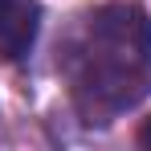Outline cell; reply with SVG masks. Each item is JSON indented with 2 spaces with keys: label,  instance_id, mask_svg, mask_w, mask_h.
Segmentation results:
<instances>
[{
  "label": "cell",
  "instance_id": "6da1fadb",
  "mask_svg": "<svg viewBox=\"0 0 151 151\" xmlns=\"http://www.w3.org/2000/svg\"><path fill=\"white\" fill-rule=\"evenodd\" d=\"M65 78L86 123H110L151 94V21L135 4L90 12L65 45Z\"/></svg>",
  "mask_w": 151,
  "mask_h": 151
},
{
  "label": "cell",
  "instance_id": "7a4b0ae2",
  "mask_svg": "<svg viewBox=\"0 0 151 151\" xmlns=\"http://www.w3.org/2000/svg\"><path fill=\"white\" fill-rule=\"evenodd\" d=\"M41 4L37 0H0V57L21 61L37 45Z\"/></svg>",
  "mask_w": 151,
  "mask_h": 151
},
{
  "label": "cell",
  "instance_id": "3957f363",
  "mask_svg": "<svg viewBox=\"0 0 151 151\" xmlns=\"http://www.w3.org/2000/svg\"><path fill=\"white\" fill-rule=\"evenodd\" d=\"M139 143L151 147V119H143V127H139Z\"/></svg>",
  "mask_w": 151,
  "mask_h": 151
}]
</instances>
